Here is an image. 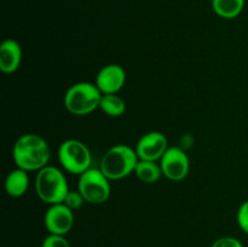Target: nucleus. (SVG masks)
I'll return each mask as SVG.
<instances>
[{
  "label": "nucleus",
  "mask_w": 248,
  "mask_h": 247,
  "mask_svg": "<svg viewBox=\"0 0 248 247\" xmlns=\"http://www.w3.org/2000/svg\"><path fill=\"white\" fill-rule=\"evenodd\" d=\"M12 157L18 169L38 172L48 165L51 150L48 143L41 136L26 133L15 142Z\"/></svg>",
  "instance_id": "1"
},
{
  "label": "nucleus",
  "mask_w": 248,
  "mask_h": 247,
  "mask_svg": "<svg viewBox=\"0 0 248 247\" xmlns=\"http://www.w3.org/2000/svg\"><path fill=\"white\" fill-rule=\"evenodd\" d=\"M138 161L136 149L126 144H116L104 153L99 170L110 181H119L133 173Z\"/></svg>",
  "instance_id": "2"
},
{
  "label": "nucleus",
  "mask_w": 248,
  "mask_h": 247,
  "mask_svg": "<svg viewBox=\"0 0 248 247\" xmlns=\"http://www.w3.org/2000/svg\"><path fill=\"white\" fill-rule=\"evenodd\" d=\"M34 186L38 198L47 205L64 202L65 196L69 193L64 173L60 169L50 165L38 171Z\"/></svg>",
  "instance_id": "3"
},
{
  "label": "nucleus",
  "mask_w": 248,
  "mask_h": 247,
  "mask_svg": "<svg viewBox=\"0 0 248 247\" xmlns=\"http://www.w3.org/2000/svg\"><path fill=\"white\" fill-rule=\"evenodd\" d=\"M102 92L96 84L91 82H77L67 90L63 98L65 109L77 116H85L93 113L99 108Z\"/></svg>",
  "instance_id": "4"
},
{
  "label": "nucleus",
  "mask_w": 248,
  "mask_h": 247,
  "mask_svg": "<svg viewBox=\"0 0 248 247\" xmlns=\"http://www.w3.org/2000/svg\"><path fill=\"white\" fill-rule=\"evenodd\" d=\"M58 160L68 173L80 174L91 169L92 155L85 143L79 139H67L58 148Z\"/></svg>",
  "instance_id": "5"
},
{
  "label": "nucleus",
  "mask_w": 248,
  "mask_h": 247,
  "mask_svg": "<svg viewBox=\"0 0 248 247\" xmlns=\"http://www.w3.org/2000/svg\"><path fill=\"white\" fill-rule=\"evenodd\" d=\"M78 190L85 201L91 205H101L108 201L111 193L110 179L99 169H89L79 176Z\"/></svg>",
  "instance_id": "6"
},
{
  "label": "nucleus",
  "mask_w": 248,
  "mask_h": 247,
  "mask_svg": "<svg viewBox=\"0 0 248 247\" xmlns=\"http://www.w3.org/2000/svg\"><path fill=\"white\" fill-rule=\"evenodd\" d=\"M162 174L172 182L183 181L190 170V160L186 153L178 147H169L159 161Z\"/></svg>",
  "instance_id": "7"
},
{
  "label": "nucleus",
  "mask_w": 248,
  "mask_h": 247,
  "mask_svg": "<svg viewBox=\"0 0 248 247\" xmlns=\"http://www.w3.org/2000/svg\"><path fill=\"white\" fill-rule=\"evenodd\" d=\"M44 224L50 234L65 235L74 225V213L64 202L50 205L44 216Z\"/></svg>",
  "instance_id": "8"
},
{
  "label": "nucleus",
  "mask_w": 248,
  "mask_h": 247,
  "mask_svg": "<svg viewBox=\"0 0 248 247\" xmlns=\"http://www.w3.org/2000/svg\"><path fill=\"white\" fill-rule=\"evenodd\" d=\"M167 149L169 142L166 136L157 131H152L143 135L136 145L138 159L147 161H160Z\"/></svg>",
  "instance_id": "9"
},
{
  "label": "nucleus",
  "mask_w": 248,
  "mask_h": 247,
  "mask_svg": "<svg viewBox=\"0 0 248 247\" xmlns=\"http://www.w3.org/2000/svg\"><path fill=\"white\" fill-rule=\"evenodd\" d=\"M126 82V72L119 64H107L96 77V86L102 94L118 93Z\"/></svg>",
  "instance_id": "10"
},
{
  "label": "nucleus",
  "mask_w": 248,
  "mask_h": 247,
  "mask_svg": "<svg viewBox=\"0 0 248 247\" xmlns=\"http://www.w3.org/2000/svg\"><path fill=\"white\" fill-rule=\"evenodd\" d=\"M22 62V47L15 39H6L0 45V70L5 74H12Z\"/></svg>",
  "instance_id": "11"
},
{
  "label": "nucleus",
  "mask_w": 248,
  "mask_h": 247,
  "mask_svg": "<svg viewBox=\"0 0 248 247\" xmlns=\"http://www.w3.org/2000/svg\"><path fill=\"white\" fill-rule=\"evenodd\" d=\"M29 188V174L24 170L18 169L10 172L5 179V191L12 198H21Z\"/></svg>",
  "instance_id": "12"
},
{
  "label": "nucleus",
  "mask_w": 248,
  "mask_h": 247,
  "mask_svg": "<svg viewBox=\"0 0 248 247\" xmlns=\"http://www.w3.org/2000/svg\"><path fill=\"white\" fill-rule=\"evenodd\" d=\"M135 173L140 182L147 184H154L160 181L162 174V170L160 164L156 161H147V160H140L136 166Z\"/></svg>",
  "instance_id": "13"
},
{
  "label": "nucleus",
  "mask_w": 248,
  "mask_h": 247,
  "mask_svg": "<svg viewBox=\"0 0 248 247\" xmlns=\"http://www.w3.org/2000/svg\"><path fill=\"white\" fill-rule=\"evenodd\" d=\"M245 6V0H212V7L222 18L232 19L239 16Z\"/></svg>",
  "instance_id": "14"
},
{
  "label": "nucleus",
  "mask_w": 248,
  "mask_h": 247,
  "mask_svg": "<svg viewBox=\"0 0 248 247\" xmlns=\"http://www.w3.org/2000/svg\"><path fill=\"white\" fill-rule=\"evenodd\" d=\"M99 109L108 116L118 118V116H121L126 111V103L116 93L102 94L101 102H99Z\"/></svg>",
  "instance_id": "15"
},
{
  "label": "nucleus",
  "mask_w": 248,
  "mask_h": 247,
  "mask_svg": "<svg viewBox=\"0 0 248 247\" xmlns=\"http://www.w3.org/2000/svg\"><path fill=\"white\" fill-rule=\"evenodd\" d=\"M86 202L82 196V194L79 190H69V193L67 194L64 199V203L69 208H72L73 211L79 210L82 207V205Z\"/></svg>",
  "instance_id": "16"
},
{
  "label": "nucleus",
  "mask_w": 248,
  "mask_h": 247,
  "mask_svg": "<svg viewBox=\"0 0 248 247\" xmlns=\"http://www.w3.org/2000/svg\"><path fill=\"white\" fill-rule=\"evenodd\" d=\"M41 247H70V245L64 235L50 234L44 239Z\"/></svg>",
  "instance_id": "17"
},
{
  "label": "nucleus",
  "mask_w": 248,
  "mask_h": 247,
  "mask_svg": "<svg viewBox=\"0 0 248 247\" xmlns=\"http://www.w3.org/2000/svg\"><path fill=\"white\" fill-rule=\"evenodd\" d=\"M237 224L241 228L242 232L248 234V200L242 202V205L239 207L236 215Z\"/></svg>",
  "instance_id": "18"
},
{
  "label": "nucleus",
  "mask_w": 248,
  "mask_h": 247,
  "mask_svg": "<svg viewBox=\"0 0 248 247\" xmlns=\"http://www.w3.org/2000/svg\"><path fill=\"white\" fill-rule=\"evenodd\" d=\"M211 247H244V245L241 244L240 240L235 239V237L225 236L216 240Z\"/></svg>",
  "instance_id": "19"
}]
</instances>
